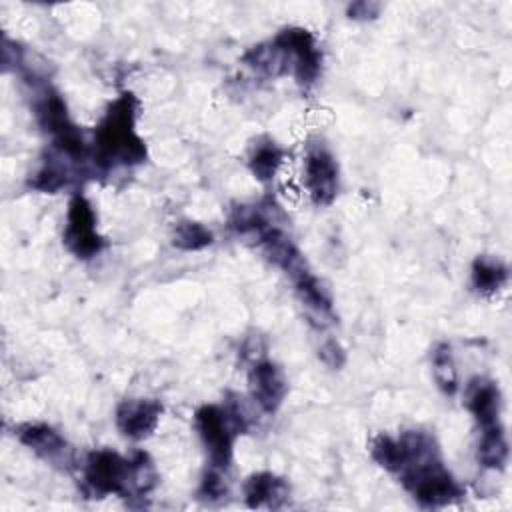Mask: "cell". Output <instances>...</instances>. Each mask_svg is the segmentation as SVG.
<instances>
[{
	"instance_id": "obj_1",
	"label": "cell",
	"mask_w": 512,
	"mask_h": 512,
	"mask_svg": "<svg viewBox=\"0 0 512 512\" xmlns=\"http://www.w3.org/2000/svg\"><path fill=\"white\" fill-rule=\"evenodd\" d=\"M138 100L122 92L104 112L94 132V164L102 170L134 166L146 160L144 140L136 132Z\"/></svg>"
},
{
	"instance_id": "obj_2",
	"label": "cell",
	"mask_w": 512,
	"mask_h": 512,
	"mask_svg": "<svg viewBox=\"0 0 512 512\" xmlns=\"http://www.w3.org/2000/svg\"><path fill=\"white\" fill-rule=\"evenodd\" d=\"M230 402L228 406L204 404L196 410V430L208 454V466L226 470L232 464L234 438L248 428V412L242 402Z\"/></svg>"
},
{
	"instance_id": "obj_3",
	"label": "cell",
	"mask_w": 512,
	"mask_h": 512,
	"mask_svg": "<svg viewBox=\"0 0 512 512\" xmlns=\"http://www.w3.org/2000/svg\"><path fill=\"white\" fill-rule=\"evenodd\" d=\"M34 116L44 132L52 136V148L74 162H82L88 156V146L80 128L70 120L64 98L50 86H46L34 100Z\"/></svg>"
},
{
	"instance_id": "obj_4",
	"label": "cell",
	"mask_w": 512,
	"mask_h": 512,
	"mask_svg": "<svg viewBox=\"0 0 512 512\" xmlns=\"http://www.w3.org/2000/svg\"><path fill=\"white\" fill-rule=\"evenodd\" d=\"M272 40L284 54L288 74H292L300 86L314 84L322 68V52L316 38L304 28L290 26L280 30Z\"/></svg>"
},
{
	"instance_id": "obj_5",
	"label": "cell",
	"mask_w": 512,
	"mask_h": 512,
	"mask_svg": "<svg viewBox=\"0 0 512 512\" xmlns=\"http://www.w3.org/2000/svg\"><path fill=\"white\" fill-rule=\"evenodd\" d=\"M84 486L96 496L120 494L128 496L130 486V458L112 450H94L84 460Z\"/></svg>"
},
{
	"instance_id": "obj_6",
	"label": "cell",
	"mask_w": 512,
	"mask_h": 512,
	"mask_svg": "<svg viewBox=\"0 0 512 512\" xmlns=\"http://www.w3.org/2000/svg\"><path fill=\"white\" fill-rule=\"evenodd\" d=\"M66 248L82 260L94 258L104 248V238L96 228V212L84 194H74L68 204L66 226H64Z\"/></svg>"
},
{
	"instance_id": "obj_7",
	"label": "cell",
	"mask_w": 512,
	"mask_h": 512,
	"mask_svg": "<svg viewBox=\"0 0 512 512\" xmlns=\"http://www.w3.org/2000/svg\"><path fill=\"white\" fill-rule=\"evenodd\" d=\"M304 186L310 200L316 206H328L334 202L340 186L338 162L330 148L322 142H310L304 156Z\"/></svg>"
},
{
	"instance_id": "obj_8",
	"label": "cell",
	"mask_w": 512,
	"mask_h": 512,
	"mask_svg": "<svg viewBox=\"0 0 512 512\" xmlns=\"http://www.w3.org/2000/svg\"><path fill=\"white\" fill-rule=\"evenodd\" d=\"M248 390L252 402L262 412L274 414L288 394V382L274 362L256 360L248 372Z\"/></svg>"
},
{
	"instance_id": "obj_9",
	"label": "cell",
	"mask_w": 512,
	"mask_h": 512,
	"mask_svg": "<svg viewBox=\"0 0 512 512\" xmlns=\"http://www.w3.org/2000/svg\"><path fill=\"white\" fill-rule=\"evenodd\" d=\"M162 404L152 398H128L116 408V426L130 440L148 438L160 420Z\"/></svg>"
},
{
	"instance_id": "obj_10",
	"label": "cell",
	"mask_w": 512,
	"mask_h": 512,
	"mask_svg": "<svg viewBox=\"0 0 512 512\" xmlns=\"http://www.w3.org/2000/svg\"><path fill=\"white\" fill-rule=\"evenodd\" d=\"M256 236H258V244L262 246L264 256L274 266L284 270L292 280L296 276L304 274L306 270H310L306 258L302 256L298 246L292 242V238L282 228H278L274 224H268Z\"/></svg>"
},
{
	"instance_id": "obj_11",
	"label": "cell",
	"mask_w": 512,
	"mask_h": 512,
	"mask_svg": "<svg viewBox=\"0 0 512 512\" xmlns=\"http://www.w3.org/2000/svg\"><path fill=\"white\" fill-rule=\"evenodd\" d=\"M16 436L26 448L36 452L50 464H60L62 468H66L72 462V448L68 446L64 436H60L58 430L48 424H22L16 428Z\"/></svg>"
},
{
	"instance_id": "obj_12",
	"label": "cell",
	"mask_w": 512,
	"mask_h": 512,
	"mask_svg": "<svg viewBox=\"0 0 512 512\" xmlns=\"http://www.w3.org/2000/svg\"><path fill=\"white\" fill-rule=\"evenodd\" d=\"M292 282H294L296 296L308 316V322H312L318 328L330 326L336 318H334L332 296L328 288L312 274V270H306L304 274L296 276Z\"/></svg>"
},
{
	"instance_id": "obj_13",
	"label": "cell",
	"mask_w": 512,
	"mask_h": 512,
	"mask_svg": "<svg viewBox=\"0 0 512 512\" xmlns=\"http://www.w3.org/2000/svg\"><path fill=\"white\" fill-rule=\"evenodd\" d=\"M466 406L482 430L500 424L502 396L492 380L474 378L466 392Z\"/></svg>"
},
{
	"instance_id": "obj_14",
	"label": "cell",
	"mask_w": 512,
	"mask_h": 512,
	"mask_svg": "<svg viewBox=\"0 0 512 512\" xmlns=\"http://www.w3.org/2000/svg\"><path fill=\"white\" fill-rule=\"evenodd\" d=\"M244 498L250 508H280L290 498V486L272 472H256L244 482Z\"/></svg>"
},
{
	"instance_id": "obj_15",
	"label": "cell",
	"mask_w": 512,
	"mask_h": 512,
	"mask_svg": "<svg viewBox=\"0 0 512 512\" xmlns=\"http://www.w3.org/2000/svg\"><path fill=\"white\" fill-rule=\"evenodd\" d=\"M56 156H48L46 160H42L40 168L28 178V186L32 190H40V192H58L60 188H64L70 182V158H66L64 154H60L58 150H54Z\"/></svg>"
},
{
	"instance_id": "obj_16",
	"label": "cell",
	"mask_w": 512,
	"mask_h": 512,
	"mask_svg": "<svg viewBox=\"0 0 512 512\" xmlns=\"http://www.w3.org/2000/svg\"><path fill=\"white\" fill-rule=\"evenodd\" d=\"M508 452H510L508 440L502 424L482 430L478 448H476V460L480 466L492 468V470H504L508 462Z\"/></svg>"
},
{
	"instance_id": "obj_17",
	"label": "cell",
	"mask_w": 512,
	"mask_h": 512,
	"mask_svg": "<svg viewBox=\"0 0 512 512\" xmlns=\"http://www.w3.org/2000/svg\"><path fill=\"white\" fill-rule=\"evenodd\" d=\"M242 60H244V64H246L248 68H252L254 72H258V74H262V76H266V78H276V76L288 74L284 54H282V50L276 46L274 40L252 46V48L244 54Z\"/></svg>"
},
{
	"instance_id": "obj_18",
	"label": "cell",
	"mask_w": 512,
	"mask_h": 512,
	"mask_svg": "<svg viewBox=\"0 0 512 512\" xmlns=\"http://www.w3.org/2000/svg\"><path fill=\"white\" fill-rule=\"evenodd\" d=\"M508 282V268L494 256H478L472 262V286L480 294H494Z\"/></svg>"
},
{
	"instance_id": "obj_19",
	"label": "cell",
	"mask_w": 512,
	"mask_h": 512,
	"mask_svg": "<svg viewBox=\"0 0 512 512\" xmlns=\"http://www.w3.org/2000/svg\"><path fill=\"white\" fill-rule=\"evenodd\" d=\"M282 158H284V152L278 144H274L272 140H264L260 144L254 146L250 158H248V166H250V172L254 174V178H258L260 182H270L280 164H282Z\"/></svg>"
},
{
	"instance_id": "obj_20",
	"label": "cell",
	"mask_w": 512,
	"mask_h": 512,
	"mask_svg": "<svg viewBox=\"0 0 512 512\" xmlns=\"http://www.w3.org/2000/svg\"><path fill=\"white\" fill-rule=\"evenodd\" d=\"M432 376L438 384V388L452 396L458 390V372L454 366V358H452V348L450 344L442 342L432 350Z\"/></svg>"
},
{
	"instance_id": "obj_21",
	"label": "cell",
	"mask_w": 512,
	"mask_h": 512,
	"mask_svg": "<svg viewBox=\"0 0 512 512\" xmlns=\"http://www.w3.org/2000/svg\"><path fill=\"white\" fill-rule=\"evenodd\" d=\"M158 484V472L146 452H136L130 458V486L128 496H144Z\"/></svg>"
},
{
	"instance_id": "obj_22",
	"label": "cell",
	"mask_w": 512,
	"mask_h": 512,
	"mask_svg": "<svg viewBox=\"0 0 512 512\" xmlns=\"http://www.w3.org/2000/svg\"><path fill=\"white\" fill-rule=\"evenodd\" d=\"M212 240H214L212 232L200 222H192V220L178 222L172 234V244L180 250H202L210 246Z\"/></svg>"
},
{
	"instance_id": "obj_23",
	"label": "cell",
	"mask_w": 512,
	"mask_h": 512,
	"mask_svg": "<svg viewBox=\"0 0 512 512\" xmlns=\"http://www.w3.org/2000/svg\"><path fill=\"white\" fill-rule=\"evenodd\" d=\"M200 496L206 500H218L228 494V482H226V470H218L208 466V470L202 476L200 482Z\"/></svg>"
},
{
	"instance_id": "obj_24",
	"label": "cell",
	"mask_w": 512,
	"mask_h": 512,
	"mask_svg": "<svg viewBox=\"0 0 512 512\" xmlns=\"http://www.w3.org/2000/svg\"><path fill=\"white\" fill-rule=\"evenodd\" d=\"M320 360L330 366V368H340L346 360V354L344 350L340 348V344L336 340H326L322 346H320V352H318Z\"/></svg>"
},
{
	"instance_id": "obj_25",
	"label": "cell",
	"mask_w": 512,
	"mask_h": 512,
	"mask_svg": "<svg viewBox=\"0 0 512 512\" xmlns=\"http://www.w3.org/2000/svg\"><path fill=\"white\" fill-rule=\"evenodd\" d=\"M378 10H380V6H378V4L356 2V4L348 6V16H350V18H374Z\"/></svg>"
}]
</instances>
